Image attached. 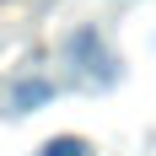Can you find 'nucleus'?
I'll return each mask as SVG.
<instances>
[{"instance_id": "obj_1", "label": "nucleus", "mask_w": 156, "mask_h": 156, "mask_svg": "<svg viewBox=\"0 0 156 156\" xmlns=\"http://www.w3.org/2000/svg\"><path fill=\"white\" fill-rule=\"evenodd\" d=\"M48 97H54L48 81H16L11 92H5V113H32V108H43Z\"/></svg>"}, {"instance_id": "obj_2", "label": "nucleus", "mask_w": 156, "mask_h": 156, "mask_svg": "<svg viewBox=\"0 0 156 156\" xmlns=\"http://www.w3.org/2000/svg\"><path fill=\"white\" fill-rule=\"evenodd\" d=\"M38 156H92V145L81 140V135H54V140L38 145Z\"/></svg>"}]
</instances>
